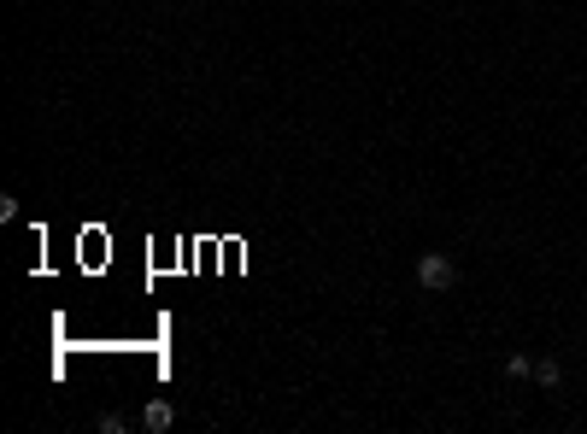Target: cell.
<instances>
[{"instance_id":"2","label":"cell","mask_w":587,"mask_h":434,"mask_svg":"<svg viewBox=\"0 0 587 434\" xmlns=\"http://www.w3.org/2000/svg\"><path fill=\"white\" fill-rule=\"evenodd\" d=\"M171 423H177V411H171V400H153V405H147V411H142V429H153V434H165Z\"/></svg>"},{"instance_id":"3","label":"cell","mask_w":587,"mask_h":434,"mask_svg":"<svg viewBox=\"0 0 587 434\" xmlns=\"http://www.w3.org/2000/svg\"><path fill=\"white\" fill-rule=\"evenodd\" d=\"M534 376H541V388H558V381H564V370L546 358V364H534Z\"/></svg>"},{"instance_id":"1","label":"cell","mask_w":587,"mask_h":434,"mask_svg":"<svg viewBox=\"0 0 587 434\" xmlns=\"http://www.w3.org/2000/svg\"><path fill=\"white\" fill-rule=\"evenodd\" d=\"M417 282H423L429 294H446V288L458 282V265H453L446 253H423V258H417Z\"/></svg>"}]
</instances>
